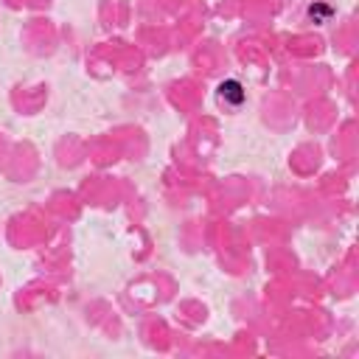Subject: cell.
I'll return each instance as SVG.
<instances>
[{
	"mask_svg": "<svg viewBox=\"0 0 359 359\" xmlns=\"http://www.w3.org/2000/svg\"><path fill=\"white\" fill-rule=\"evenodd\" d=\"M219 99H222L225 104H230V107H242V104H245V99H247V93H245L242 82L227 79V82H222V84H219Z\"/></svg>",
	"mask_w": 359,
	"mask_h": 359,
	"instance_id": "cell-1",
	"label": "cell"
}]
</instances>
